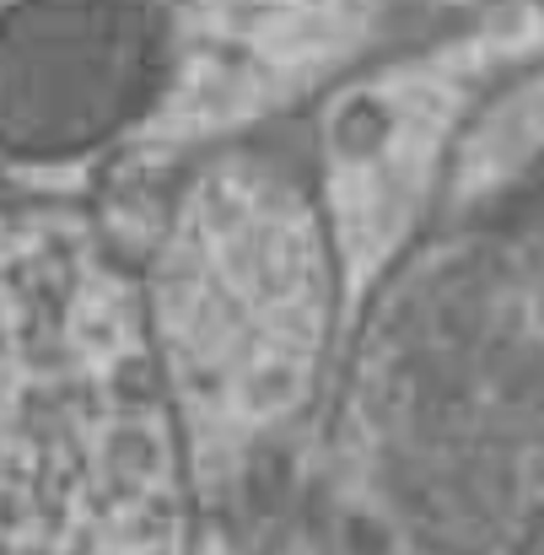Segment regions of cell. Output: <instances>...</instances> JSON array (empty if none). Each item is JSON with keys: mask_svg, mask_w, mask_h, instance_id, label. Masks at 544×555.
Instances as JSON below:
<instances>
[{"mask_svg": "<svg viewBox=\"0 0 544 555\" xmlns=\"http://www.w3.org/2000/svg\"><path fill=\"white\" fill-rule=\"evenodd\" d=\"M523 555H544V518L529 529V540H523Z\"/></svg>", "mask_w": 544, "mask_h": 555, "instance_id": "cell-1", "label": "cell"}]
</instances>
